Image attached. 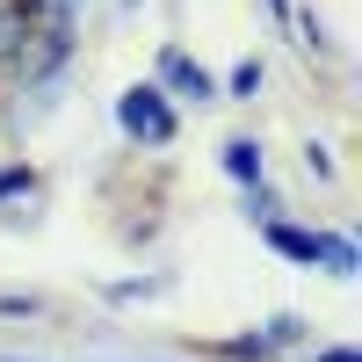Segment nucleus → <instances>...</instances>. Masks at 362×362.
I'll list each match as a JSON object with an SVG mask.
<instances>
[{
	"label": "nucleus",
	"instance_id": "obj_7",
	"mask_svg": "<svg viewBox=\"0 0 362 362\" xmlns=\"http://www.w3.org/2000/svg\"><path fill=\"white\" fill-rule=\"evenodd\" d=\"M29 189H37V174H29V167H8V174H0V196H29Z\"/></svg>",
	"mask_w": 362,
	"mask_h": 362
},
{
	"label": "nucleus",
	"instance_id": "obj_5",
	"mask_svg": "<svg viewBox=\"0 0 362 362\" xmlns=\"http://www.w3.org/2000/svg\"><path fill=\"white\" fill-rule=\"evenodd\" d=\"M225 174L247 181V189H261V145L254 138H225Z\"/></svg>",
	"mask_w": 362,
	"mask_h": 362
},
{
	"label": "nucleus",
	"instance_id": "obj_11",
	"mask_svg": "<svg viewBox=\"0 0 362 362\" xmlns=\"http://www.w3.org/2000/svg\"><path fill=\"white\" fill-rule=\"evenodd\" d=\"M8 8H22V15H37V8H44V0H8Z\"/></svg>",
	"mask_w": 362,
	"mask_h": 362
},
{
	"label": "nucleus",
	"instance_id": "obj_3",
	"mask_svg": "<svg viewBox=\"0 0 362 362\" xmlns=\"http://www.w3.org/2000/svg\"><path fill=\"white\" fill-rule=\"evenodd\" d=\"M297 341H305V319H268L261 326V334H239V341H210V355H218V362H276L283 348H297Z\"/></svg>",
	"mask_w": 362,
	"mask_h": 362
},
{
	"label": "nucleus",
	"instance_id": "obj_2",
	"mask_svg": "<svg viewBox=\"0 0 362 362\" xmlns=\"http://www.w3.org/2000/svg\"><path fill=\"white\" fill-rule=\"evenodd\" d=\"M116 124H124L138 145H174V109H167V95L153 80H138V87L116 95Z\"/></svg>",
	"mask_w": 362,
	"mask_h": 362
},
{
	"label": "nucleus",
	"instance_id": "obj_6",
	"mask_svg": "<svg viewBox=\"0 0 362 362\" xmlns=\"http://www.w3.org/2000/svg\"><path fill=\"white\" fill-rule=\"evenodd\" d=\"M254 87H261V58H239V66H232V95L254 102Z\"/></svg>",
	"mask_w": 362,
	"mask_h": 362
},
{
	"label": "nucleus",
	"instance_id": "obj_8",
	"mask_svg": "<svg viewBox=\"0 0 362 362\" xmlns=\"http://www.w3.org/2000/svg\"><path fill=\"white\" fill-rule=\"evenodd\" d=\"M15 44H22V22H15L8 8H0V58H15Z\"/></svg>",
	"mask_w": 362,
	"mask_h": 362
},
{
	"label": "nucleus",
	"instance_id": "obj_1",
	"mask_svg": "<svg viewBox=\"0 0 362 362\" xmlns=\"http://www.w3.org/2000/svg\"><path fill=\"white\" fill-rule=\"evenodd\" d=\"M268 247L283 261H319L326 276H355V239H341V232H305V225L268 218Z\"/></svg>",
	"mask_w": 362,
	"mask_h": 362
},
{
	"label": "nucleus",
	"instance_id": "obj_10",
	"mask_svg": "<svg viewBox=\"0 0 362 362\" xmlns=\"http://www.w3.org/2000/svg\"><path fill=\"white\" fill-rule=\"evenodd\" d=\"M312 362H362L355 348H326V355H312Z\"/></svg>",
	"mask_w": 362,
	"mask_h": 362
},
{
	"label": "nucleus",
	"instance_id": "obj_9",
	"mask_svg": "<svg viewBox=\"0 0 362 362\" xmlns=\"http://www.w3.org/2000/svg\"><path fill=\"white\" fill-rule=\"evenodd\" d=\"M0 312H8V319H22V312H44V297H0Z\"/></svg>",
	"mask_w": 362,
	"mask_h": 362
},
{
	"label": "nucleus",
	"instance_id": "obj_12",
	"mask_svg": "<svg viewBox=\"0 0 362 362\" xmlns=\"http://www.w3.org/2000/svg\"><path fill=\"white\" fill-rule=\"evenodd\" d=\"M0 362H37V355H0Z\"/></svg>",
	"mask_w": 362,
	"mask_h": 362
},
{
	"label": "nucleus",
	"instance_id": "obj_4",
	"mask_svg": "<svg viewBox=\"0 0 362 362\" xmlns=\"http://www.w3.org/2000/svg\"><path fill=\"white\" fill-rule=\"evenodd\" d=\"M160 80L174 87V95H189V102H210V95H218V80H210L189 51H160Z\"/></svg>",
	"mask_w": 362,
	"mask_h": 362
},
{
	"label": "nucleus",
	"instance_id": "obj_13",
	"mask_svg": "<svg viewBox=\"0 0 362 362\" xmlns=\"http://www.w3.org/2000/svg\"><path fill=\"white\" fill-rule=\"evenodd\" d=\"M124 8H138V0H124Z\"/></svg>",
	"mask_w": 362,
	"mask_h": 362
}]
</instances>
